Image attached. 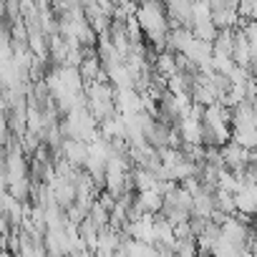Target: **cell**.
Instances as JSON below:
<instances>
[{"label": "cell", "mask_w": 257, "mask_h": 257, "mask_svg": "<svg viewBox=\"0 0 257 257\" xmlns=\"http://www.w3.org/2000/svg\"><path fill=\"white\" fill-rule=\"evenodd\" d=\"M222 154H224V162H227V169H232L234 174H239L242 169H247L249 159H252V149L242 147L239 142L229 139L224 147H222Z\"/></svg>", "instance_id": "6da1fadb"}, {"label": "cell", "mask_w": 257, "mask_h": 257, "mask_svg": "<svg viewBox=\"0 0 257 257\" xmlns=\"http://www.w3.org/2000/svg\"><path fill=\"white\" fill-rule=\"evenodd\" d=\"M88 154H91V142H86V139H76V137H68V139L63 142V157H66L71 164H76V167H86Z\"/></svg>", "instance_id": "7a4b0ae2"}, {"label": "cell", "mask_w": 257, "mask_h": 257, "mask_svg": "<svg viewBox=\"0 0 257 257\" xmlns=\"http://www.w3.org/2000/svg\"><path fill=\"white\" fill-rule=\"evenodd\" d=\"M192 38H194V31H192V28H187V26H177V28L169 31V36H167V48H164V51L184 53L187 46L192 43Z\"/></svg>", "instance_id": "3957f363"}, {"label": "cell", "mask_w": 257, "mask_h": 257, "mask_svg": "<svg viewBox=\"0 0 257 257\" xmlns=\"http://www.w3.org/2000/svg\"><path fill=\"white\" fill-rule=\"evenodd\" d=\"M214 43V56H232L234 53V28H219Z\"/></svg>", "instance_id": "277c9868"}, {"label": "cell", "mask_w": 257, "mask_h": 257, "mask_svg": "<svg viewBox=\"0 0 257 257\" xmlns=\"http://www.w3.org/2000/svg\"><path fill=\"white\" fill-rule=\"evenodd\" d=\"M232 139L239 142L242 147L257 152V123H249V126H234V128H232Z\"/></svg>", "instance_id": "5b68a950"}, {"label": "cell", "mask_w": 257, "mask_h": 257, "mask_svg": "<svg viewBox=\"0 0 257 257\" xmlns=\"http://www.w3.org/2000/svg\"><path fill=\"white\" fill-rule=\"evenodd\" d=\"M214 212V194L199 189L194 194V207H192V214H199V217H212Z\"/></svg>", "instance_id": "8992f818"}, {"label": "cell", "mask_w": 257, "mask_h": 257, "mask_svg": "<svg viewBox=\"0 0 257 257\" xmlns=\"http://www.w3.org/2000/svg\"><path fill=\"white\" fill-rule=\"evenodd\" d=\"M182 137L184 142H194V144H202V118H194V116H187L182 121Z\"/></svg>", "instance_id": "52a82bcc"}, {"label": "cell", "mask_w": 257, "mask_h": 257, "mask_svg": "<svg viewBox=\"0 0 257 257\" xmlns=\"http://www.w3.org/2000/svg\"><path fill=\"white\" fill-rule=\"evenodd\" d=\"M159 73H164V76H174L177 71H179V63H177V53H172V51H162L159 53V58H157V66H154Z\"/></svg>", "instance_id": "ba28073f"}, {"label": "cell", "mask_w": 257, "mask_h": 257, "mask_svg": "<svg viewBox=\"0 0 257 257\" xmlns=\"http://www.w3.org/2000/svg\"><path fill=\"white\" fill-rule=\"evenodd\" d=\"M192 31H194V36H197V38H204V41H214V38H217V33H219V28H217V23H214L212 18L197 21Z\"/></svg>", "instance_id": "9c48e42d"}, {"label": "cell", "mask_w": 257, "mask_h": 257, "mask_svg": "<svg viewBox=\"0 0 257 257\" xmlns=\"http://www.w3.org/2000/svg\"><path fill=\"white\" fill-rule=\"evenodd\" d=\"M88 217H91V219H93V222H96L101 229H103V227L111 222V209H108V207H103V204L98 202V197H96V202L91 204V212H88Z\"/></svg>", "instance_id": "30bf717a"}, {"label": "cell", "mask_w": 257, "mask_h": 257, "mask_svg": "<svg viewBox=\"0 0 257 257\" xmlns=\"http://www.w3.org/2000/svg\"><path fill=\"white\" fill-rule=\"evenodd\" d=\"M174 249L177 254H199L197 239H174Z\"/></svg>", "instance_id": "8fae6325"}, {"label": "cell", "mask_w": 257, "mask_h": 257, "mask_svg": "<svg viewBox=\"0 0 257 257\" xmlns=\"http://www.w3.org/2000/svg\"><path fill=\"white\" fill-rule=\"evenodd\" d=\"M249 252H252V254H257V234H254V239H252V247H249Z\"/></svg>", "instance_id": "7c38bea8"}, {"label": "cell", "mask_w": 257, "mask_h": 257, "mask_svg": "<svg viewBox=\"0 0 257 257\" xmlns=\"http://www.w3.org/2000/svg\"><path fill=\"white\" fill-rule=\"evenodd\" d=\"M254 78H257V73H254Z\"/></svg>", "instance_id": "4fadbf2b"}]
</instances>
